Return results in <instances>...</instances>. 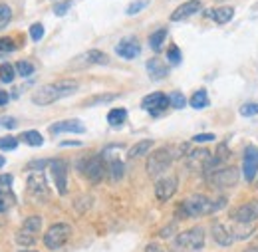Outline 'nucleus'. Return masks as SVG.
Listing matches in <instances>:
<instances>
[{"label":"nucleus","mask_w":258,"mask_h":252,"mask_svg":"<svg viewBox=\"0 0 258 252\" xmlns=\"http://www.w3.org/2000/svg\"><path fill=\"white\" fill-rule=\"evenodd\" d=\"M226 199L221 197L219 201L209 199L207 195H191L177 207V219H195V217H207L225 207Z\"/></svg>","instance_id":"obj_1"},{"label":"nucleus","mask_w":258,"mask_h":252,"mask_svg":"<svg viewBox=\"0 0 258 252\" xmlns=\"http://www.w3.org/2000/svg\"><path fill=\"white\" fill-rule=\"evenodd\" d=\"M78 82L74 80H60V82H52L46 84L42 88H38L32 94V103L36 105H52L64 97H70L72 94L78 92Z\"/></svg>","instance_id":"obj_2"},{"label":"nucleus","mask_w":258,"mask_h":252,"mask_svg":"<svg viewBox=\"0 0 258 252\" xmlns=\"http://www.w3.org/2000/svg\"><path fill=\"white\" fill-rule=\"evenodd\" d=\"M175 159H177L175 147H159V149H155V151L147 157V165H145L147 175H149L151 179L161 177L163 173L171 167V163H173Z\"/></svg>","instance_id":"obj_3"},{"label":"nucleus","mask_w":258,"mask_h":252,"mask_svg":"<svg viewBox=\"0 0 258 252\" xmlns=\"http://www.w3.org/2000/svg\"><path fill=\"white\" fill-rule=\"evenodd\" d=\"M203 246H205V230L201 226H193L175 234V248L179 252H201Z\"/></svg>","instance_id":"obj_4"},{"label":"nucleus","mask_w":258,"mask_h":252,"mask_svg":"<svg viewBox=\"0 0 258 252\" xmlns=\"http://www.w3.org/2000/svg\"><path fill=\"white\" fill-rule=\"evenodd\" d=\"M70 236H72V226L68 222H56V224H52L46 230L44 244L50 250H58V248H62L66 242L70 240Z\"/></svg>","instance_id":"obj_5"},{"label":"nucleus","mask_w":258,"mask_h":252,"mask_svg":"<svg viewBox=\"0 0 258 252\" xmlns=\"http://www.w3.org/2000/svg\"><path fill=\"white\" fill-rule=\"evenodd\" d=\"M205 179L213 189H228L238 183V171L234 167H221L207 173Z\"/></svg>","instance_id":"obj_6"},{"label":"nucleus","mask_w":258,"mask_h":252,"mask_svg":"<svg viewBox=\"0 0 258 252\" xmlns=\"http://www.w3.org/2000/svg\"><path fill=\"white\" fill-rule=\"evenodd\" d=\"M80 169L90 183H99L107 173V163H105L103 155H92L80 163Z\"/></svg>","instance_id":"obj_7"},{"label":"nucleus","mask_w":258,"mask_h":252,"mask_svg":"<svg viewBox=\"0 0 258 252\" xmlns=\"http://www.w3.org/2000/svg\"><path fill=\"white\" fill-rule=\"evenodd\" d=\"M40 228H42V217H28L22 222V228L16 232V242L20 246H32Z\"/></svg>","instance_id":"obj_8"},{"label":"nucleus","mask_w":258,"mask_h":252,"mask_svg":"<svg viewBox=\"0 0 258 252\" xmlns=\"http://www.w3.org/2000/svg\"><path fill=\"white\" fill-rule=\"evenodd\" d=\"M171 105L169 95H165L163 92H153V94L145 95L141 101V107L145 111H149L151 115H159L163 111H167V107Z\"/></svg>","instance_id":"obj_9"},{"label":"nucleus","mask_w":258,"mask_h":252,"mask_svg":"<svg viewBox=\"0 0 258 252\" xmlns=\"http://www.w3.org/2000/svg\"><path fill=\"white\" fill-rule=\"evenodd\" d=\"M26 189H28V195L42 201V199H48L50 191H48V183H46V177L42 171H36V173H30L28 175V181H26Z\"/></svg>","instance_id":"obj_10"},{"label":"nucleus","mask_w":258,"mask_h":252,"mask_svg":"<svg viewBox=\"0 0 258 252\" xmlns=\"http://www.w3.org/2000/svg\"><path fill=\"white\" fill-rule=\"evenodd\" d=\"M211 151L209 149H193V151H189L187 155H185V161H187V167L191 169V171H197V173H203L205 175V171H207V167H209V163H211Z\"/></svg>","instance_id":"obj_11"},{"label":"nucleus","mask_w":258,"mask_h":252,"mask_svg":"<svg viewBox=\"0 0 258 252\" xmlns=\"http://www.w3.org/2000/svg\"><path fill=\"white\" fill-rule=\"evenodd\" d=\"M109 58L101 50H88L82 56L72 60V68H88V66H107Z\"/></svg>","instance_id":"obj_12"},{"label":"nucleus","mask_w":258,"mask_h":252,"mask_svg":"<svg viewBox=\"0 0 258 252\" xmlns=\"http://www.w3.org/2000/svg\"><path fill=\"white\" fill-rule=\"evenodd\" d=\"M68 163L64 159H54L50 163V173L54 177V183H56V189L60 195H66L68 193Z\"/></svg>","instance_id":"obj_13"},{"label":"nucleus","mask_w":258,"mask_h":252,"mask_svg":"<svg viewBox=\"0 0 258 252\" xmlns=\"http://www.w3.org/2000/svg\"><path fill=\"white\" fill-rule=\"evenodd\" d=\"M242 175L248 183H252L258 175V147L248 145L244 151V161H242Z\"/></svg>","instance_id":"obj_14"},{"label":"nucleus","mask_w":258,"mask_h":252,"mask_svg":"<svg viewBox=\"0 0 258 252\" xmlns=\"http://www.w3.org/2000/svg\"><path fill=\"white\" fill-rule=\"evenodd\" d=\"M230 221L236 222H256L258 221V201H248L236 207L230 215Z\"/></svg>","instance_id":"obj_15"},{"label":"nucleus","mask_w":258,"mask_h":252,"mask_svg":"<svg viewBox=\"0 0 258 252\" xmlns=\"http://www.w3.org/2000/svg\"><path fill=\"white\" fill-rule=\"evenodd\" d=\"M177 187H179L177 177H175V175H167V177H163V179H159V181L155 183V197H157L161 203H167V201L177 193Z\"/></svg>","instance_id":"obj_16"},{"label":"nucleus","mask_w":258,"mask_h":252,"mask_svg":"<svg viewBox=\"0 0 258 252\" xmlns=\"http://www.w3.org/2000/svg\"><path fill=\"white\" fill-rule=\"evenodd\" d=\"M115 54L125 58V60H133L141 54V46H139V40L133 38V36H127V38H121L115 46Z\"/></svg>","instance_id":"obj_17"},{"label":"nucleus","mask_w":258,"mask_h":252,"mask_svg":"<svg viewBox=\"0 0 258 252\" xmlns=\"http://www.w3.org/2000/svg\"><path fill=\"white\" fill-rule=\"evenodd\" d=\"M201 8H203V2H201V0H187V2H183L179 8H175V12L171 14V20H173V22L185 20V18H189V16H193V14H199Z\"/></svg>","instance_id":"obj_18"},{"label":"nucleus","mask_w":258,"mask_h":252,"mask_svg":"<svg viewBox=\"0 0 258 252\" xmlns=\"http://www.w3.org/2000/svg\"><path fill=\"white\" fill-rule=\"evenodd\" d=\"M52 135H60V133H86V125L80 119H64V121H56L50 125Z\"/></svg>","instance_id":"obj_19"},{"label":"nucleus","mask_w":258,"mask_h":252,"mask_svg":"<svg viewBox=\"0 0 258 252\" xmlns=\"http://www.w3.org/2000/svg\"><path fill=\"white\" fill-rule=\"evenodd\" d=\"M211 232H213L215 242L221 244V246H230V244L234 242V236L230 234L228 226H225L223 222H215V224L211 226Z\"/></svg>","instance_id":"obj_20"},{"label":"nucleus","mask_w":258,"mask_h":252,"mask_svg":"<svg viewBox=\"0 0 258 252\" xmlns=\"http://www.w3.org/2000/svg\"><path fill=\"white\" fill-rule=\"evenodd\" d=\"M230 234L234 236V240H244L248 238L254 230H256V222H236L232 221V226L228 228Z\"/></svg>","instance_id":"obj_21"},{"label":"nucleus","mask_w":258,"mask_h":252,"mask_svg":"<svg viewBox=\"0 0 258 252\" xmlns=\"http://www.w3.org/2000/svg\"><path fill=\"white\" fill-rule=\"evenodd\" d=\"M145 68H147V72H149V78L155 80V82H159V80H163V78H167V74H169V68H167L165 62H161L159 58H151Z\"/></svg>","instance_id":"obj_22"},{"label":"nucleus","mask_w":258,"mask_h":252,"mask_svg":"<svg viewBox=\"0 0 258 252\" xmlns=\"http://www.w3.org/2000/svg\"><path fill=\"white\" fill-rule=\"evenodd\" d=\"M107 173L111 177V181H121L123 179V173H125V165L119 157L115 159H107Z\"/></svg>","instance_id":"obj_23"},{"label":"nucleus","mask_w":258,"mask_h":252,"mask_svg":"<svg viewBox=\"0 0 258 252\" xmlns=\"http://www.w3.org/2000/svg\"><path fill=\"white\" fill-rule=\"evenodd\" d=\"M153 149V141L151 139H143V141H137L131 149L127 151V157L129 159H137V157H143V155H147L149 151Z\"/></svg>","instance_id":"obj_24"},{"label":"nucleus","mask_w":258,"mask_h":252,"mask_svg":"<svg viewBox=\"0 0 258 252\" xmlns=\"http://www.w3.org/2000/svg\"><path fill=\"white\" fill-rule=\"evenodd\" d=\"M127 119V109L125 107H115V109H109L107 113V123L111 127H121Z\"/></svg>","instance_id":"obj_25"},{"label":"nucleus","mask_w":258,"mask_h":252,"mask_svg":"<svg viewBox=\"0 0 258 252\" xmlns=\"http://www.w3.org/2000/svg\"><path fill=\"white\" fill-rule=\"evenodd\" d=\"M211 14H213V20H215L217 24H226V22L232 20V16H234V8H232V6H221V8L213 10Z\"/></svg>","instance_id":"obj_26"},{"label":"nucleus","mask_w":258,"mask_h":252,"mask_svg":"<svg viewBox=\"0 0 258 252\" xmlns=\"http://www.w3.org/2000/svg\"><path fill=\"white\" fill-rule=\"evenodd\" d=\"M20 141H24L26 145H30V147H40L42 143H44V137H42V133H38V131H24L22 135H20Z\"/></svg>","instance_id":"obj_27"},{"label":"nucleus","mask_w":258,"mask_h":252,"mask_svg":"<svg viewBox=\"0 0 258 252\" xmlns=\"http://www.w3.org/2000/svg\"><path fill=\"white\" fill-rule=\"evenodd\" d=\"M165 38H167V30L165 28H159V30H155L149 36V46H151L153 52H159L161 50L163 44H165Z\"/></svg>","instance_id":"obj_28"},{"label":"nucleus","mask_w":258,"mask_h":252,"mask_svg":"<svg viewBox=\"0 0 258 252\" xmlns=\"http://www.w3.org/2000/svg\"><path fill=\"white\" fill-rule=\"evenodd\" d=\"M189 103H191L193 109H205V107L209 105V94H207L205 90H199V92H195L193 97L189 99Z\"/></svg>","instance_id":"obj_29"},{"label":"nucleus","mask_w":258,"mask_h":252,"mask_svg":"<svg viewBox=\"0 0 258 252\" xmlns=\"http://www.w3.org/2000/svg\"><path fill=\"white\" fill-rule=\"evenodd\" d=\"M14 76H16V68H14L12 64H8V62L0 64V82L12 84V82H14Z\"/></svg>","instance_id":"obj_30"},{"label":"nucleus","mask_w":258,"mask_h":252,"mask_svg":"<svg viewBox=\"0 0 258 252\" xmlns=\"http://www.w3.org/2000/svg\"><path fill=\"white\" fill-rule=\"evenodd\" d=\"M16 72L22 76V78H30L34 74V64L28 62V60H20V62H16Z\"/></svg>","instance_id":"obj_31"},{"label":"nucleus","mask_w":258,"mask_h":252,"mask_svg":"<svg viewBox=\"0 0 258 252\" xmlns=\"http://www.w3.org/2000/svg\"><path fill=\"white\" fill-rule=\"evenodd\" d=\"M12 20V10L8 4H0V30H4Z\"/></svg>","instance_id":"obj_32"},{"label":"nucleus","mask_w":258,"mask_h":252,"mask_svg":"<svg viewBox=\"0 0 258 252\" xmlns=\"http://www.w3.org/2000/svg\"><path fill=\"white\" fill-rule=\"evenodd\" d=\"M149 6V0H135V2H131L127 6V10H125V14L127 16H135V14H139L143 8H147Z\"/></svg>","instance_id":"obj_33"},{"label":"nucleus","mask_w":258,"mask_h":252,"mask_svg":"<svg viewBox=\"0 0 258 252\" xmlns=\"http://www.w3.org/2000/svg\"><path fill=\"white\" fill-rule=\"evenodd\" d=\"M169 101H171V107H173V109H183L185 103H187L185 95L181 94V92H173V94H169Z\"/></svg>","instance_id":"obj_34"},{"label":"nucleus","mask_w":258,"mask_h":252,"mask_svg":"<svg viewBox=\"0 0 258 252\" xmlns=\"http://www.w3.org/2000/svg\"><path fill=\"white\" fill-rule=\"evenodd\" d=\"M18 147V139L16 137H0V149L2 151H14Z\"/></svg>","instance_id":"obj_35"},{"label":"nucleus","mask_w":258,"mask_h":252,"mask_svg":"<svg viewBox=\"0 0 258 252\" xmlns=\"http://www.w3.org/2000/svg\"><path fill=\"white\" fill-rule=\"evenodd\" d=\"M14 50H16V42H14L12 38L2 36V38H0V54H10V52H14Z\"/></svg>","instance_id":"obj_36"},{"label":"nucleus","mask_w":258,"mask_h":252,"mask_svg":"<svg viewBox=\"0 0 258 252\" xmlns=\"http://www.w3.org/2000/svg\"><path fill=\"white\" fill-rule=\"evenodd\" d=\"M74 6V0H64V2H58L56 6H54V14L56 16H66L68 14V10Z\"/></svg>","instance_id":"obj_37"},{"label":"nucleus","mask_w":258,"mask_h":252,"mask_svg":"<svg viewBox=\"0 0 258 252\" xmlns=\"http://www.w3.org/2000/svg\"><path fill=\"white\" fill-rule=\"evenodd\" d=\"M240 115L242 117L258 115V103H244V105H240Z\"/></svg>","instance_id":"obj_38"},{"label":"nucleus","mask_w":258,"mask_h":252,"mask_svg":"<svg viewBox=\"0 0 258 252\" xmlns=\"http://www.w3.org/2000/svg\"><path fill=\"white\" fill-rule=\"evenodd\" d=\"M30 38H32L34 42H40L44 38V24H40V22L32 24L30 26Z\"/></svg>","instance_id":"obj_39"},{"label":"nucleus","mask_w":258,"mask_h":252,"mask_svg":"<svg viewBox=\"0 0 258 252\" xmlns=\"http://www.w3.org/2000/svg\"><path fill=\"white\" fill-rule=\"evenodd\" d=\"M181 58H183V56H181V50H179L177 46H171V48L167 50V60H169L171 64L177 66V64L181 62Z\"/></svg>","instance_id":"obj_40"},{"label":"nucleus","mask_w":258,"mask_h":252,"mask_svg":"<svg viewBox=\"0 0 258 252\" xmlns=\"http://www.w3.org/2000/svg\"><path fill=\"white\" fill-rule=\"evenodd\" d=\"M50 163H52V161H46V159H38V161H30V163L26 165V169L36 173V171H42L44 167H50Z\"/></svg>","instance_id":"obj_41"},{"label":"nucleus","mask_w":258,"mask_h":252,"mask_svg":"<svg viewBox=\"0 0 258 252\" xmlns=\"http://www.w3.org/2000/svg\"><path fill=\"white\" fill-rule=\"evenodd\" d=\"M191 141H195V143H207V141H215V135H213V133H199V135H195Z\"/></svg>","instance_id":"obj_42"},{"label":"nucleus","mask_w":258,"mask_h":252,"mask_svg":"<svg viewBox=\"0 0 258 252\" xmlns=\"http://www.w3.org/2000/svg\"><path fill=\"white\" fill-rule=\"evenodd\" d=\"M145 252H171V250L165 248V246L159 244V242H149V244L145 246Z\"/></svg>","instance_id":"obj_43"},{"label":"nucleus","mask_w":258,"mask_h":252,"mask_svg":"<svg viewBox=\"0 0 258 252\" xmlns=\"http://www.w3.org/2000/svg\"><path fill=\"white\" fill-rule=\"evenodd\" d=\"M117 94H109V95H99L96 99H92V101H88V105H94V103H103V101H111V99H115Z\"/></svg>","instance_id":"obj_44"},{"label":"nucleus","mask_w":258,"mask_h":252,"mask_svg":"<svg viewBox=\"0 0 258 252\" xmlns=\"http://www.w3.org/2000/svg\"><path fill=\"white\" fill-rule=\"evenodd\" d=\"M0 127L14 129V127H16V119H14V117H0Z\"/></svg>","instance_id":"obj_45"},{"label":"nucleus","mask_w":258,"mask_h":252,"mask_svg":"<svg viewBox=\"0 0 258 252\" xmlns=\"http://www.w3.org/2000/svg\"><path fill=\"white\" fill-rule=\"evenodd\" d=\"M0 185H2L4 189H10V185H12V175H0Z\"/></svg>","instance_id":"obj_46"},{"label":"nucleus","mask_w":258,"mask_h":252,"mask_svg":"<svg viewBox=\"0 0 258 252\" xmlns=\"http://www.w3.org/2000/svg\"><path fill=\"white\" fill-rule=\"evenodd\" d=\"M10 101V95L6 94V92H0V105H6Z\"/></svg>","instance_id":"obj_47"},{"label":"nucleus","mask_w":258,"mask_h":252,"mask_svg":"<svg viewBox=\"0 0 258 252\" xmlns=\"http://www.w3.org/2000/svg\"><path fill=\"white\" fill-rule=\"evenodd\" d=\"M6 209H8V203L4 199H0V213H6Z\"/></svg>","instance_id":"obj_48"},{"label":"nucleus","mask_w":258,"mask_h":252,"mask_svg":"<svg viewBox=\"0 0 258 252\" xmlns=\"http://www.w3.org/2000/svg\"><path fill=\"white\" fill-rule=\"evenodd\" d=\"M66 145H82V143H80V141H64L62 147H66Z\"/></svg>","instance_id":"obj_49"},{"label":"nucleus","mask_w":258,"mask_h":252,"mask_svg":"<svg viewBox=\"0 0 258 252\" xmlns=\"http://www.w3.org/2000/svg\"><path fill=\"white\" fill-rule=\"evenodd\" d=\"M4 165H6V157H2V155H0V169H2Z\"/></svg>","instance_id":"obj_50"},{"label":"nucleus","mask_w":258,"mask_h":252,"mask_svg":"<svg viewBox=\"0 0 258 252\" xmlns=\"http://www.w3.org/2000/svg\"><path fill=\"white\" fill-rule=\"evenodd\" d=\"M244 252H258V246H250V248H246Z\"/></svg>","instance_id":"obj_51"},{"label":"nucleus","mask_w":258,"mask_h":252,"mask_svg":"<svg viewBox=\"0 0 258 252\" xmlns=\"http://www.w3.org/2000/svg\"><path fill=\"white\" fill-rule=\"evenodd\" d=\"M20 252H36V250H20Z\"/></svg>","instance_id":"obj_52"},{"label":"nucleus","mask_w":258,"mask_h":252,"mask_svg":"<svg viewBox=\"0 0 258 252\" xmlns=\"http://www.w3.org/2000/svg\"><path fill=\"white\" fill-rule=\"evenodd\" d=\"M2 191H4V189H0V195H2Z\"/></svg>","instance_id":"obj_53"},{"label":"nucleus","mask_w":258,"mask_h":252,"mask_svg":"<svg viewBox=\"0 0 258 252\" xmlns=\"http://www.w3.org/2000/svg\"><path fill=\"white\" fill-rule=\"evenodd\" d=\"M0 58H2V54H0Z\"/></svg>","instance_id":"obj_54"}]
</instances>
